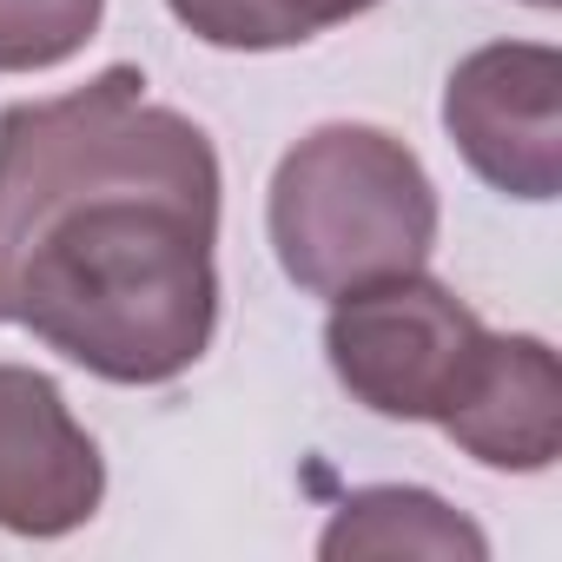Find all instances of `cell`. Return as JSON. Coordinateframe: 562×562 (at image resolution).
Instances as JSON below:
<instances>
[{"label":"cell","mask_w":562,"mask_h":562,"mask_svg":"<svg viewBox=\"0 0 562 562\" xmlns=\"http://www.w3.org/2000/svg\"><path fill=\"white\" fill-rule=\"evenodd\" d=\"M0 325L106 384H172L218 331V153L139 67L0 113Z\"/></svg>","instance_id":"1"},{"label":"cell","mask_w":562,"mask_h":562,"mask_svg":"<svg viewBox=\"0 0 562 562\" xmlns=\"http://www.w3.org/2000/svg\"><path fill=\"white\" fill-rule=\"evenodd\" d=\"M265 232L278 271L312 299H345L417 271L437 245V186L424 159L364 120L305 133L271 172Z\"/></svg>","instance_id":"2"},{"label":"cell","mask_w":562,"mask_h":562,"mask_svg":"<svg viewBox=\"0 0 562 562\" xmlns=\"http://www.w3.org/2000/svg\"><path fill=\"white\" fill-rule=\"evenodd\" d=\"M483 351L490 325L424 265L331 299L325 318L331 378L351 391V404L397 424H443L463 404Z\"/></svg>","instance_id":"3"},{"label":"cell","mask_w":562,"mask_h":562,"mask_svg":"<svg viewBox=\"0 0 562 562\" xmlns=\"http://www.w3.org/2000/svg\"><path fill=\"white\" fill-rule=\"evenodd\" d=\"M443 133L463 166L503 199H555L562 186V54L542 41H496L457 60L443 87Z\"/></svg>","instance_id":"4"},{"label":"cell","mask_w":562,"mask_h":562,"mask_svg":"<svg viewBox=\"0 0 562 562\" xmlns=\"http://www.w3.org/2000/svg\"><path fill=\"white\" fill-rule=\"evenodd\" d=\"M106 457L67 411L60 384L34 364H0V529L74 536L100 516Z\"/></svg>","instance_id":"5"},{"label":"cell","mask_w":562,"mask_h":562,"mask_svg":"<svg viewBox=\"0 0 562 562\" xmlns=\"http://www.w3.org/2000/svg\"><path fill=\"white\" fill-rule=\"evenodd\" d=\"M483 470L536 476L562 457V364L549 338L490 331V351L463 391V404L437 424Z\"/></svg>","instance_id":"6"},{"label":"cell","mask_w":562,"mask_h":562,"mask_svg":"<svg viewBox=\"0 0 562 562\" xmlns=\"http://www.w3.org/2000/svg\"><path fill=\"white\" fill-rule=\"evenodd\" d=\"M318 555L325 562H358V555H437V562H483L490 555V536L457 516L443 496L430 490H411V483H378V490H351L325 536H318Z\"/></svg>","instance_id":"7"},{"label":"cell","mask_w":562,"mask_h":562,"mask_svg":"<svg viewBox=\"0 0 562 562\" xmlns=\"http://www.w3.org/2000/svg\"><path fill=\"white\" fill-rule=\"evenodd\" d=\"M166 8L192 41L218 54H278L371 14L378 0H166Z\"/></svg>","instance_id":"8"},{"label":"cell","mask_w":562,"mask_h":562,"mask_svg":"<svg viewBox=\"0 0 562 562\" xmlns=\"http://www.w3.org/2000/svg\"><path fill=\"white\" fill-rule=\"evenodd\" d=\"M106 0H0V74H47L100 34Z\"/></svg>","instance_id":"9"},{"label":"cell","mask_w":562,"mask_h":562,"mask_svg":"<svg viewBox=\"0 0 562 562\" xmlns=\"http://www.w3.org/2000/svg\"><path fill=\"white\" fill-rule=\"evenodd\" d=\"M529 8H542V14H549V8H562V0H529Z\"/></svg>","instance_id":"10"}]
</instances>
